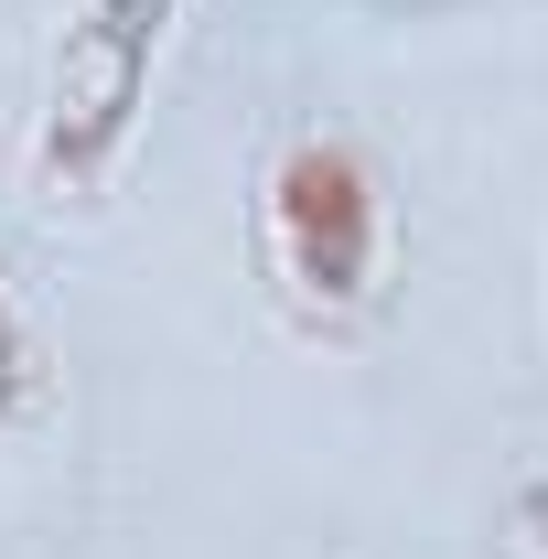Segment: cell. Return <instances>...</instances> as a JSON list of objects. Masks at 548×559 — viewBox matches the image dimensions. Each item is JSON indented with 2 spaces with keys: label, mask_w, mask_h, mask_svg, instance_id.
I'll return each mask as SVG.
<instances>
[{
  "label": "cell",
  "mask_w": 548,
  "mask_h": 559,
  "mask_svg": "<svg viewBox=\"0 0 548 559\" xmlns=\"http://www.w3.org/2000/svg\"><path fill=\"white\" fill-rule=\"evenodd\" d=\"M259 259H270L279 301L312 334H344L377 301V270H388V183H377V162L355 140L301 130L270 162V183H259Z\"/></svg>",
  "instance_id": "obj_1"
},
{
  "label": "cell",
  "mask_w": 548,
  "mask_h": 559,
  "mask_svg": "<svg viewBox=\"0 0 548 559\" xmlns=\"http://www.w3.org/2000/svg\"><path fill=\"white\" fill-rule=\"evenodd\" d=\"M183 0H86L65 33V75H55V130H44V173L55 183H97L130 140L140 97H151V55L172 33Z\"/></svg>",
  "instance_id": "obj_2"
},
{
  "label": "cell",
  "mask_w": 548,
  "mask_h": 559,
  "mask_svg": "<svg viewBox=\"0 0 548 559\" xmlns=\"http://www.w3.org/2000/svg\"><path fill=\"white\" fill-rule=\"evenodd\" d=\"M33 388H44V355H33V334H22V312L0 301V419L33 409Z\"/></svg>",
  "instance_id": "obj_3"
},
{
  "label": "cell",
  "mask_w": 548,
  "mask_h": 559,
  "mask_svg": "<svg viewBox=\"0 0 548 559\" xmlns=\"http://www.w3.org/2000/svg\"><path fill=\"white\" fill-rule=\"evenodd\" d=\"M516 538L548 549V474H538V485H516Z\"/></svg>",
  "instance_id": "obj_4"
}]
</instances>
